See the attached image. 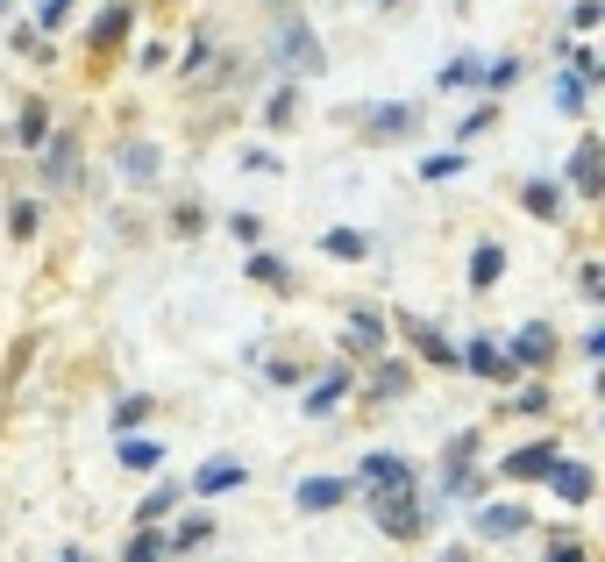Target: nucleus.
Masks as SVG:
<instances>
[{"label": "nucleus", "mask_w": 605, "mask_h": 562, "mask_svg": "<svg viewBox=\"0 0 605 562\" xmlns=\"http://www.w3.org/2000/svg\"><path fill=\"white\" fill-rule=\"evenodd\" d=\"M371 492V513L385 520V535H420V492H414V470L392 484H363Z\"/></svg>", "instance_id": "obj_1"}, {"label": "nucleus", "mask_w": 605, "mask_h": 562, "mask_svg": "<svg viewBox=\"0 0 605 562\" xmlns=\"http://www.w3.org/2000/svg\"><path fill=\"white\" fill-rule=\"evenodd\" d=\"M299 513H328V506H342V498H350V484L342 477H299Z\"/></svg>", "instance_id": "obj_2"}, {"label": "nucleus", "mask_w": 605, "mask_h": 562, "mask_svg": "<svg viewBox=\"0 0 605 562\" xmlns=\"http://www.w3.org/2000/svg\"><path fill=\"white\" fill-rule=\"evenodd\" d=\"M556 463H563V455H556V442H527V449H513V455H506L513 477H549Z\"/></svg>", "instance_id": "obj_3"}, {"label": "nucleus", "mask_w": 605, "mask_h": 562, "mask_svg": "<svg viewBox=\"0 0 605 562\" xmlns=\"http://www.w3.org/2000/svg\"><path fill=\"white\" fill-rule=\"evenodd\" d=\"M520 527H527V506H484L477 513V535L484 541H513Z\"/></svg>", "instance_id": "obj_4"}, {"label": "nucleus", "mask_w": 605, "mask_h": 562, "mask_svg": "<svg viewBox=\"0 0 605 562\" xmlns=\"http://www.w3.org/2000/svg\"><path fill=\"white\" fill-rule=\"evenodd\" d=\"M598 164H605V150L592 143V135H584V143H578V157H570V186H578V192H598V186H605V172H598Z\"/></svg>", "instance_id": "obj_5"}, {"label": "nucleus", "mask_w": 605, "mask_h": 562, "mask_svg": "<svg viewBox=\"0 0 605 562\" xmlns=\"http://www.w3.org/2000/svg\"><path fill=\"white\" fill-rule=\"evenodd\" d=\"M157 143H143V135H129V143H121V178H135V186H143V178H157Z\"/></svg>", "instance_id": "obj_6"}, {"label": "nucleus", "mask_w": 605, "mask_h": 562, "mask_svg": "<svg viewBox=\"0 0 605 562\" xmlns=\"http://www.w3.org/2000/svg\"><path fill=\"white\" fill-rule=\"evenodd\" d=\"M549 484H556V498H563V506H584V498H592V470H584V463H556Z\"/></svg>", "instance_id": "obj_7"}, {"label": "nucleus", "mask_w": 605, "mask_h": 562, "mask_svg": "<svg viewBox=\"0 0 605 562\" xmlns=\"http://www.w3.org/2000/svg\"><path fill=\"white\" fill-rule=\"evenodd\" d=\"M556 356V335H549V328H520V335H513V363H527V371H535V363H549Z\"/></svg>", "instance_id": "obj_8"}, {"label": "nucleus", "mask_w": 605, "mask_h": 562, "mask_svg": "<svg viewBox=\"0 0 605 562\" xmlns=\"http://www.w3.org/2000/svg\"><path fill=\"white\" fill-rule=\"evenodd\" d=\"M498 271H506V250H498V242H477V250H471V285H477V293H492Z\"/></svg>", "instance_id": "obj_9"}, {"label": "nucleus", "mask_w": 605, "mask_h": 562, "mask_svg": "<svg viewBox=\"0 0 605 562\" xmlns=\"http://www.w3.org/2000/svg\"><path fill=\"white\" fill-rule=\"evenodd\" d=\"M385 313H371V307H356L350 313V349H385Z\"/></svg>", "instance_id": "obj_10"}, {"label": "nucleus", "mask_w": 605, "mask_h": 562, "mask_svg": "<svg viewBox=\"0 0 605 562\" xmlns=\"http://www.w3.org/2000/svg\"><path fill=\"white\" fill-rule=\"evenodd\" d=\"M463 363H471L477 377H506L513 371V356H506V349H492V342H471V349H463Z\"/></svg>", "instance_id": "obj_11"}, {"label": "nucleus", "mask_w": 605, "mask_h": 562, "mask_svg": "<svg viewBox=\"0 0 605 562\" xmlns=\"http://www.w3.org/2000/svg\"><path fill=\"white\" fill-rule=\"evenodd\" d=\"M278 51H285V65H293V71H307V65H321V43H314V36H307V29H285V43H278Z\"/></svg>", "instance_id": "obj_12"}, {"label": "nucleus", "mask_w": 605, "mask_h": 562, "mask_svg": "<svg viewBox=\"0 0 605 562\" xmlns=\"http://www.w3.org/2000/svg\"><path fill=\"white\" fill-rule=\"evenodd\" d=\"M350 392V371H328V377H314V392H307V414H328V406Z\"/></svg>", "instance_id": "obj_13"}, {"label": "nucleus", "mask_w": 605, "mask_h": 562, "mask_svg": "<svg viewBox=\"0 0 605 562\" xmlns=\"http://www.w3.org/2000/svg\"><path fill=\"white\" fill-rule=\"evenodd\" d=\"M157 463H164L157 442H143V434H121V470H157Z\"/></svg>", "instance_id": "obj_14"}, {"label": "nucleus", "mask_w": 605, "mask_h": 562, "mask_svg": "<svg viewBox=\"0 0 605 562\" xmlns=\"http://www.w3.org/2000/svg\"><path fill=\"white\" fill-rule=\"evenodd\" d=\"M72 178H79V143H51V186H72Z\"/></svg>", "instance_id": "obj_15"}, {"label": "nucleus", "mask_w": 605, "mask_h": 562, "mask_svg": "<svg viewBox=\"0 0 605 562\" xmlns=\"http://www.w3.org/2000/svg\"><path fill=\"white\" fill-rule=\"evenodd\" d=\"M235 484H242V470H235V463H207L200 477H193V492L207 498V492H235Z\"/></svg>", "instance_id": "obj_16"}, {"label": "nucleus", "mask_w": 605, "mask_h": 562, "mask_svg": "<svg viewBox=\"0 0 605 562\" xmlns=\"http://www.w3.org/2000/svg\"><path fill=\"white\" fill-rule=\"evenodd\" d=\"M406 129H414V108H377V114H371V135H377V143H392V135H406Z\"/></svg>", "instance_id": "obj_17"}, {"label": "nucleus", "mask_w": 605, "mask_h": 562, "mask_svg": "<svg viewBox=\"0 0 605 562\" xmlns=\"http://www.w3.org/2000/svg\"><path fill=\"white\" fill-rule=\"evenodd\" d=\"M520 200H527V214H541V221H556V214H563V192H556V186H527Z\"/></svg>", "instance_id": "obj_18"}, {"label": "nucleus", "mask_w": 605, "mask_h": 562, "mask_svg": "<svg viewBox=\"0 0 605 562\" xmlns=\"http://www.w3.org/2000/svg\"><path fill=\"white\" fill-rule=\"evenodd\" d=\"M406 328H414V342H420V356H428V363H457V349L435 335V328H420V321H406Z\"/></svg>", "instance_id": "obj_19"}, {"label": "nucleus", "mask_w": 605, "mask_h": 562, "mask_svg": "<svg viewBox=\"0 0 605 562\" xmlns=\"http://www.w3.org/2000/svg\"><path fill=\"white\" fill-rule=\"evenodd\" d=\"M392 477H406L399 455H363V484H392Z\"/></svg>", "instance_id": "obj_20"}, {"label": "nucleus", "mask_w": 605, "mask_h": 562, "mask_svg": "<svg viewBox=\"0 0 605 562\" xmlns=\"http://www.w3.org/2000/svg\"><path fill=\"white\" fill-rule=\"evenodd\" d=\"M121 29H129V8H108V14L94 22V43L108 51V43H121Z\"/></svg>", "instance_id": "obj_21"}, {"label": "nucleus", "mask_w": 605, "mask_h": 562, "mask_svg": "<svg viewBox=\"0 0 605 562\" xmlns=\"http://www.w3.org/2000/svg\"><path fill=\"white\" fill-rule=\"evenodd\" d=\"M363 250H371V242H363V235H350V228H336V235H328V256H342V264H356Z\"/></svg>", "instance_id": "obj_22"}, {"label": "nucleus", "mask_w": 605, "mask_h": 562, "mask_svg": "<svg viewBox=\"0 0 605 562\" xmlns=\"http://www.w3.org/2000/svg\"><path fill=\"white\" fill-rule=\"evenodd\" d=\"M250 278H256V285H285V264H278V256H264V250H256V256H250Z\"/></svg>", "instance_id": "obj_23"}, {"label": "nucleus", "mask_w": 605, "mask_h": 562, "mask_svg": "<svg viewBox=\"0 0 605 562\" xmlns=\"http://www.w3.org/2000/svg\"><path fill=\"white\" fill-rule=\"evenodd\" d=\"M14 135H22V143H43V135H51V108H29V114H22V129H14Z\"/></svg>", "instance_id": "obj_24"}, {"label": "nucleus", "mask_w": 605, "mask_h": 562, "mask_svg": "<svg viewBox=\"0 0 605 562\" xmlns=\"http://www.w3.org/2000/svg\"><path fill=\"white\" fill-rule=\"evenodd\" d=\"M463 172V157H457V150H442V157H428V164H420V178H457Z\"/></svg>", "instance_id": "obj_25"}, {"label": "nucleus", "mask_w": 605, "mask_h": 562, "mask_svg": "<svg viewBox=\"0 0 605 562\" xmlns=\"http://www.w3.org/2000/svg\"><path fill=\"white\" fill-rule=\"evenodd\" d=\"M264 121H271V129H293V93H271V108H264Z\"/></svg>", "instance_id": "obj_26"}, {"label": "nucleus", "mask_w": 605, "mask_h": 562, "mask_svg": "<svg viewBox=\"0 0 605 562\" xmlns=\"http://www.w3.org/2000/svg\"><path fill=\"white\" fill-rule=\"evenodd\" d=\"M157 555H164V541H157V535H150V527H143V535L129 541V562H157Z\"/></svg>", "instance_id": "obj_27"}, {"label": "nucleus", "mask_w": 605, "mask_h": 562, "mask_svg": "<svg viewBox=\"0 0 605 562\" xmlns=\"http://www.w3.org/2000/svg\"><path fill=\"white\" fill-rule=\"evenodd\" d=\"M556 108L578 114V108H584V79H556Z\"/></svg>", "instance_id": "obj_28"}, {"label": "nucleus", "mask_w": 605, "mask_h": 562, "mask_svg": "<svg viewBox=\"0 0 605 562\" xmlns=\"http://www.w3.org/2000/svg\"><path fill=\"white\" fill-rule=\"evenodd\" d=\"M8 228H14V235H36V207L14 200V207H8Z\"/></svg>", "instance_id": "obj_29"}, {"label": "nucleus", "mask_w": 605, "mask_h": 562, "mask_svg": "<svg viewBox=\"0 0 605 562\" xmlns=\"http://www.w3.org/2000/svg\"><path fill=\"white\" fill-rule=\"evenodd\" d=\"M150 414V399H121L114 406V420H121V434H135V420H143Z\"/></svg>", "instance_id": "obj_30"}, {"label": "nucleus", "mask_w": 605, "mask_h": 562, "mask_svg": "<svg viewBox=\"0 0 605 562\" xmlns=\"http://www.w3.org/2000/svg\"><path fill=\"white\" fill-rule=\"evenodd\" d=\"M157 513H172V492H150V498H143V506H135V520H143V527H150V520H157Z\"/></svg>", "instance_id": "obj_31"}, {"label": "nucleus", "mask_w": 605, "mask_h": 562, "mask_svg": "<svg viewBox=\"0 0 605 562\" xmlns=\"http://www.w3.org/2000/svg\"><path fill=\"white\" fill-rule=\"evenodd\" d=\"M200 541H207V520H186V527L172 535V549H200Z\"/></svg>", "instance_id": "obj_32"}, {"label": "nucleus", "mask_w": 605, "mask_h": 562, "mask_svg": "<svg viewBox=\"0 0 605 562\" xmlns=\"http://www.w3.org/2000/svg\"><path fill=\"white\" fill-rule=\"evenodd\" d=\"M578 293H584V299H605V271H598V264H584V278H578Z\"/></svg>", "instance_id": "obj_33"}, {"label": "nucleus", "mask_w": 605, "mask_h": 562, "mask_svg": "<svg viewBox=\"0 0 605 562\" xmlns=\"http://www.w3.org/2000/svg\"><path fill=\"white\" fill-rule=\"evenodd\" d=\"M242 172H256V178H271V172H278V157H271V150H250V157H242Z\"/></svg>", "instance_id": "obj_34"}, {"label": "nucleus", "mask_w": 605, "mask_h": 562, "mask_svg": "<svg viewBox=\"0 0 605 562\" xmlns=\"http://www.w3.org/2000/svg\"><path fill=\"white\" fill-rule=\"evenodd\" d=\"M513 406H520V414H549V392H541V385H527V392H520Z\"/></svg>", "instance_id": "obj_35"}, {"label": "nucleus", "mask_w": 605, "mask_h": 562, "mask_svg": "<svg viewBox=\"0 0 605 562\" xmlns=\"http://www.w3.org/2000/svg\"><path fill=\"white\" fill-rule=\"evenodd\" d=\"M229 228H235V235H242V242H264V221H256V214H235Z\"/></svg>", "instance_id": "obj_36"}, {"label": "nucleus", "mask_w": 605, "mask_h": 562, "mask_svg": "<svg viewBox=\"0 0 605 562\" xmlns=\"http://www.w3.org/2000/svg\"><path fill=\"white\" fill-rule=\"evenodd\" d=\"M65 14H72V0H43V29H57Z\"/></svg>", "instance_id": "obj_37"}, {"label": "nucleus", "mask_w": 605, "mask_h": 562, "mask_svg": "<svg viewBox=\"0 0 605 562\" xmlns=\"http://www.w3.org/2000/svg\"><path fill=\"white\" fill-rule=\"evenodd\" d=\"M549 562H584V549H578V541H563V549H556Z\"/></svg>", "instance_id": "obj_38"}, {"label": "nucleus", "mask_w": 605, "mask_h": 562, "mask_svg": "<svg viewBox=\"0 0 605 562\" xmlns=\"http://www.w3.org/2000/svg\"><path fill=\"white\" fill-rule=\"evenodd\" d=\"M65 562H94V555H86V549H65Z\"/></svg>", "instance_id": "obj_39"}]
</instances>
